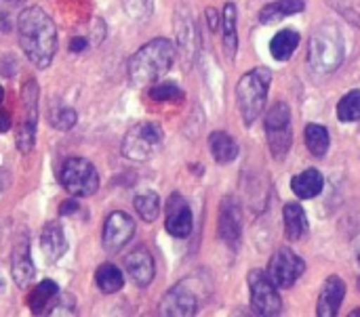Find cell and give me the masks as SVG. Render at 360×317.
Returning a JSON list of instances; mask_svg holds the SVG:
<instances>
[{
    "instance_id": "6da1fadb",
    "label": "cell",
    "mask_w": 360,
    "mask_h": 317,
    "mask_svg": "<svg viewBox=\"0 0 360 317\" xmlns=\"http://www.w3.org/2000/svg\"><path fill=\"white\" fill-rule=\"evenodd\" d=\"M17 36L21 50L32 65H36L38 69L51 65L57 53V27L55 21L40 6H30L19 13Z\"/></svg>"
},
{
    "instance_id": "7a4b0ae2",
    "label": "cell",
    "mask_w": 360,
    "mask_h": 317,
    "mask_svg": "<svg viewBox=\"0 0 360 317\" xmlns=\"http://www.w3.org/2000/svg\"><path fill=\"white\" fill-rule=\"evenodd\" d=\"M175 61V44L167 38H154L146 42L129 59V78L137 88L156 84Z\"/></svg>"
},
{
    "instance_id": "3957f363",
    "label": "cell",
    "mask_w": 360,
    "mask_h": 317,
    "mask_svg": "<svg viewBox=\"0 0 360 317\" xmlns=\"http://www.w3.org/2000/svg\"><path fill=\"white\" fill-rule=\"evenodd\" d=\"M344 57H346V42L340 27L333 23L319 25L310 36V46H308L310 65L321 74H329L344 63Z\"/></svg>"
},
{
    "instance_id": "277c9868",
    "label": "cell",
    "mask_w": 360,
    "mask_h": 317,
    "mask_svg": "<svg viewBox=\"0 0 360 317\" xmlns=\"http://www.w3.org/2000/svg\"><path fill=\"white\" fill-rule=\"evenodd\" d=\"M272 84V69L266 65L249 69L236 84V101L243 122L251 126L266 107L268 88Z\"/></svg>"
},
{
    "instance_id": "5b68a950",
    "label": "cell",
    "mask_w": 360,
    "mask_h": 317,
    "mask_svg": "<svg viewBox=\"0 0 360 317\" xmlns=\"http://www.w3.org/2000/svg\"><path fill=\"white\" fill-rule=\"evenodd\" d=\"M162 128L154 122H141L129 128L122 139V156L133 162H148L162 147Z\"/></svg>"
},
{
    "instance_id": "8992f818",
    "label": "cell",
    "mask_w": 360,
    "mask_h": 317,
    "mask_svg": "<svg viewBox=\"0 0 360 317\" xmlns=\"http://www.w3.org/2000/svg\"><path fill=\"white\" fill-rule=\"evenodd\" d=\"M59 183L74 198H89L99 189V173L84 158H68L59 170Z\"/></svg>"
},
{
    "instance_id": "52a82bcc",
    "label": "cell",
    "mask_w": 360,
    "mask_h": 317,
    "mask_svg": "<svg viewBox=\"0 0 360 317\" xmlns=\"http://www.w3.org/2000/svg\"><path fill=\"white\" fill-rule=\"evenodd\" d=\"M266 135L270 143V151L276 160H283L293 143V128H291V109L287 103L278 101L266 114Z\"/></svg>"
},
{
    "instance_id": "ba28073f",
    "label": "cell",
    "mask_w": 360,
    "mask_h": 317,
    "mask_svg": "<svg viewBox=\"0 0 360 317\" xmlns=\"http://www.w3.org/2000/svg\"><path fill=\"white\" fill-rule=\"evenodd\" d=\"M38 99L40 88L36 80H27L21 88V105H23V120L17 128V149L21 154L32 151L36 141V124H38Z\"/></svg>"
},
{
    "instance_id": "9c48e42d",
    "label": "cell",
    "mask_w": 360,
    "mask_h": 317,
    "mask_svg": "<svg viewBox=\"0 0 360 317\" xmlns=\"http://www.w3.org/2000/svg\"><path fill=\"white\" fill-rule=\"evenodd\" d=\"M276 284L270 280L266 271L253 269L249 274V290H251V307L257 316H278L283 309V301L276 292Z\"/></svg>"
},
{
    "instance_id": "30bf717a",
    "label": "cell",
    "mask_w": 360,
    "mask_h": 317,
    "mask_svg": "<svg viewBox=\"0 0 360 317\" xmlns=\"http://www.w3.org/2000/svg\"><path fill=\"white\" fill-rule=\"evenodd\" d=\"M304 271H306V263L287 246L278 248L268 265V276L278 288H291L302 278Z\"/></svg>"
},
{
    "instance_id": "8fae6325",
    "label": "cell",
    "mask_w": 360,
    "mask_h": 317,
    "mask_svg": "<svg viewBox=\"0 0 360 317\" xmlns=\"http://www.w3.org/2000/svg\"><path fill=\"white\" fill-rule=\"evenodd\" d=\"M217 234L234 250L238 248V244L243 240V208H240L238 200L232 196L221 200L219 219H217Z\"/></svg>"
},
{
    "instance_id": "7c38bea8",
    "label": "cell",
    "mask_w": 360,
    "mask_h": 317,
    "mask_svg": "<svg viewBox=\"0 0 360 317\" xmlns=\"http://www.w3.org/2000/svg\"><path fill=\"white\" fill-rule=\"evenodd\" d=\"M198 311V297L186 282L173 286L158 305V316L162 317H192Z\"/></svg>"
},
{
    "instance_id": "4fadbf2b",
    "label": "cell",
    "mask_w": 360,
    "mask_h": 317,
    "mask_svg": "<svg viewBox=\"0 0 360 317\" xmlns=\"http://www.w3.org/2000/svg\"><path fill=\"white\" fill-rule=\"evenodd\" d=\"M133 236H135V221L127 213L116 210L103 223L101 242H103L105 252H118L122 246H127L131 242Z\"/></svg>"
},
{
    "instance_id": "5bb4252c",
    "label": "cell",
    "mask_w": 360,
    "mask_h": 317,
    "mask_svg": "<svg viewBox=\"0 0 360 317\" xmlns=\"http://www.w3.org/2000/svg\"><path fill=\"white\" fill-rule=\"evenodd\" d=\"M165 227L173 238H188L192 234L194 217H192V210H190V206H188V202L184 200L181 194H173L169 198Z\"/></svg>"
},
{
    "instance_id": "9a60e30c",
    "label": "cell",
    "mask_w": 360,
    "mask_h": 317,
    "mask_svg": "<svg viewBox=\"0 0 360 317\" xmlns=\"http://www.w3.org/2000/svg\"><path fill=\"white\" fill-rule=\"evenodd\" d=\"M124 269H127L129 278H131L139 288L150 286L152 280H154V274H156V269H154V259H152V255H150L143 246L135 248L133 252H129V255L124 257Z\"/></svg>"
},
{
    "instance_id": "2e32d148",
    "label": "cell",
    "mask_w": 360,
    "mask_h": 317,
    "mask_svg": "<svg viewBox=\"0 0 360 317\" xmlns=\"http://www.w3.org/2000/svg\"><path fill=\"white\" fill-rule=\"evenodd\" d=\"M344 297H346V284L342 278L338 276H331L327 278L323 290H321V297H319V305H316V316L321 317H333L340 313V307L344 303Z\"/></svg>"
},
{
    "instance_id": "e0dca14e",
    "label": "cell",
    "mask_w": 360,
    "mask_h": 317,
    "mask_svg": "<svg viewBox=\"0 0 360 317\" xmlns=\"http://www.w3.org/2000/svg\"><path fill=\"white\" fill-rule=\"evenodd\" d=\"M40 248H42L44 259L51 265L57 263L68 252V240H65V234L57 221H49L44 225V229L40 234Z\"/></svg>"
},
{
    "instance_id": "ac0fdd59",
    "label": "cell",
    "mask_w": 360,
    "mask_h": 317,
    "mask_svg": "<svg viewBox=\"0 0 360 317\" xmlns=\"http://www.w3.org/2000/svg\"><path fill=\"white\" fill-rule=\"evenodd\" d=\"M11 274H13V282L19 286V288H27L34 280V263H32V257H30V250H27V242L21 240L15 250H13V263H11Z\"/></svg>"
},
{
    "instance_id": "d6986e66",
    "label": "cell",
    "mask_w": 360,
    "mask_h": 317,
    "mask_svg": "<svg viewBox=\"0 0 360 317\" xmlns=\"http://www.w3.org/2000/svg\"><path fill=\"white\" fill-rule=\"evenodd\" d=\"M59 286L53 280H42L27 297V307L34 316H44L57 303Z\"/></svg>"
},
{
    "instance_id": "ffe728a7",
    "label": "cell",
    "mask_w": 360,
    "mask_h": 317,
    "mask_svg": "<svg viewBox=\"0 0 360 317\" xmlns=\"http://www.w3.org/2000/svg\"><path fill=\"white\" fill-rule=\"evenodd\" d=\"M325 187V179L316 168H306L304 173L295 175L291 181V189L300 200H314L316 196H321Z\"/></svg>"
},
{
    "instance_id": "44dd1931",
    "label": "cell",
    "mask_w": 360,
    "mask_h": 317,
    "mask_svg": "<svg viewBox=\"0 0 360 317\" xmlns=\"http://www.w3.org/2000/svg\"><path fill=\"white\" fill-rule=\"evenodd\" d=\"M221 32H224V53L226 59L232 61L238 50V34H236V4L228 2L221 13Z\"/></svg>"
},
{
    "instance_id": "7402d4cb",
    "label": "cell",
    "mask_w": 360,
    "mask_h": 317,
    "mask_svg": "<svg viewBox=\"0 0 360 317\" xmlns=\"http://www.w3.org/2000/svg\"><path fill=\"white\" fill-rule=\"evenodd\" d=\"M209 147L219 164H230L238 156V145L226 130H213L209 135Z\"/></svg>"
},
{
    "instance_id": "603a6c76",
    "label": "cell",
    "mask_w": 360,
    "mask_h": 317,
    "mask_svg": "<svg viewBox=\"0 0 360 317\" xmlns=\"http://www.w3.org/2000/svg\"><path fill=\"white\" fill-rule=\"evenodd\" d=\"M310 229V223H308V217H306V210L291 202L285 206V234L289 240H302Z\"/></svg>"
},
{
    "instance_id": "cb8c5ba5",
    "label": "cell",
    "mask_w": 360,
    "mask_h": 317,
    "mask_svg": "<svg viewBox=\"0 0 360 317\" xmlns=\"http://www.w3.org/2000/svg\"><path fill=\"white\" fill-rule=\"evenodd\" d=\"M304 8H306L304 0H276V2L266 4L259 11V21L262 23H276V21H281L285 17L302 13Z\"/></svg>"
},
{
    "instance_id": "d4e9b609",
    "label": "cell",
    "mask_w": 360,
    "mask_h": 317,
    "mask_svg": "<svg viewBox=\"0 0 360 317\" xmlns=\"http://www.w3.org/2000/svg\"><path fill=\"white\" fill-rule=\"evenodd\" d=\"M300 32H295V29H281L274 38H272V42H270V53H272V57L276 59V61H289V57L295 53V48H297V44H300Z\"/></svg>"
},
{
    "instance_id": "484cf974",
    "label": "cell",
    "mask_w": 360,
    "mask_h": 317,
    "mask_svg": "<svg viewBox=\"0 0 360 317\" xmlns=\"http://www.w3.org/2000/svg\"><path fill=\"white\" fill-rule=\"evenodd\" d=\"M95 282H97V286H99V290L103 295H114V292H118L124 286V276H122V271L116 265L103 263L95 271Z\"/></svg>"
},
{
    "instance_id": "4316f807",
    "label": "cell",
    "mask_w": 360,
    "mask_h": 317,
    "mask_svg": "<svg viewBox=\"0 0 360 317\" xmlns=\"http://www.w3.org/2000/svg\"><path fill=\"white\" fill-rule=\"evenodd\" d=\"M329 145H331V137L325 126H321V124L306 126V147L312 156H316V158L327 156Z\"/></svg>"
},
{
    "instance_id": "83f0119b",
    "label": "cell",
    "mask_w": 360,
    "mask_h": 317,
    "mask_svg": "<svg viewBox=\"0 0 360 317\" xmlns=\"http://www.w3.org/2000/svg\"><path fill=\"white\" fill-rule=\"evenodd\" d=\"M133 204H135V210H137V215L141 217V221L152 223V221L158 219V213H160V198H158L156 191H141V194H137L135 200H133Z\"/></svg>"
},
{
    "instance_id": "f1b7e54d",
    "label": "cell",
    "mask_w": 360,
    "mask_h": 317,
    "mask_svg": "<svg viewBox=\"0 0 360 317\" xmlns=\"http://www.w3.org/2000/svg\"><path fill=\"white\" fill-rule=\"evenodd\" d=\"M340 122H359L360 120V90H350L338 103Z\"/></svg>"
},
{
    "instance_id": "f546056e",
    "label": "cell",
    "mask_w": 360,
    "mask_h": 317,
    "mask_svg": "<svg viewBox=\"0 0 360 317\" xmlns=\"http://www.w3.org/2000/svg\"><path fill=\"white\" fill-rule=\"evenodd\" d=\"M49 124L55 130H70L76 124V112L63 103H55L49 112Z\"/></svg>"
},
{
    "instance_id": "4dcf8cb0",
    "label": "cell",
    "mask_w": 360,
    "mask_h": 317,
    "mask_svg": "<svg viewBox=\"0 0 360 317\" xmlns=\"http://www.w3.org/2000/svg\"><path fill=\"white\" fill-rule=\"evenodd\" d=\"M150 97L154 101H181L184 93L173 82H160V84L150 88Z\"/></svg>"
},
{
    "instance_id": "1f68e13d",
    "label": "cell",
    "mask_w": 360,
    "mask_h": 317,
    "mask_svg": "<svg viewBox=\"0 0 360 317\" xmlns=\"http://www.w3.org/2000/svg\"><path fill=\"white\" fill-rule=\"evenodd\" d=\"M74 213H80V204H78V198H68L65 202H61L59 204V215H63V217H70V215H74Z\"/></svg>"
},
{
    "instance_id": "d6a6232c",
    "label": "cell",
    "mask_w": 360,
    "mask_h": 317,
    "mask_svg": "<svg viewBox=\"0 0 360 317\" xmlns=\"http://www.w3.org/2000/svg\"><path fill=\"white\" fill-rule=\"evenodd\" d=\"M86 44H89V40H86V38L76 36V38H72V40H70V50H72V53H80V50H84V48H86Z\"/></svg>"
},
{
    "instance_id": "836d02e7",
    "label": "cell",
    "mask_w": 360,
    "mask_h": 317,
    "mask_svg": "<svg viewBox=\"0 0 360 317\" xmlns=\"http://www.w3.org/2000/svg\"><path fill=\"white\" fill-rule=\"evenodd\" d=\"M11 128V116L0 107V133H6Z\"/></svg>"
},
{
    "instance_id": "e575fe53",
    "label": "cell",
    "mask_w": 360,
    "mask_h": 317,
    "mask_svg": "<svg viewBox=\"0 0 360 317\" xmlns=\"http://www.w3.org/2000/svg\"><path fill=\"white\" fill-rule=\"evenodd\" d=\"M207 23L211 29H217V13L215 8H207Z\"/></svg>"
},
{
    "instance_id": "d590c367",
    "label": "cell",
    "mask_w": 360,
    "mask_h": 317,
    "mask_svg": "<svg viewBox=\"0 0 360 317\" xmlns=\"http://www.w3.org/2000/svg\"><path fill=\"white\" fill-rule=\"evenodd\" d=\"M2 101H4V88L0 86V105H2Z\"/></svg>"
},
{
    "instance_id": "8d00e7d4",
    "label": "cell",
    "mask_w": 360,
    "mask_h": 317,
    "mask_svg": "<svg viewBox=\"0 0 360 317\" xmlns=\"http://www.w3.org/2000/svg\"><path fill=\"white\" fill-rule=\"evenodd\" d=\"M350 316H352V317H360V307H359V309H354V311H352Z\"/></svg>"
},
{
    "instance_id": "74e56055",
    "label": "cell",
    "mask_w": 360,
    "mask_h": 317,
    "mask_svg": "<svg viewBox=\"0 0 360 317\" xmlns=\"http://www.w3.org/2000/svg\"><path fill=\"white\" fill-rule=\"evenodd\" d=\"M11 2H21V0H11Z\"/></svg>"
},
{
    "instance_id": "f35d334b",
    "label": "cell",
    "mask_w": 360,
    "mask_h": 317,
    "mask_svg": "<svg viewBox=\"0 0 360 317\" xmlns=\"http://www.w3.org/2000/svg\"><path fill=\"white\" fill-rule=\"evenodd\" d=\"M359 265H360V255H359Z\"/></svg>"
}]
</instances>
